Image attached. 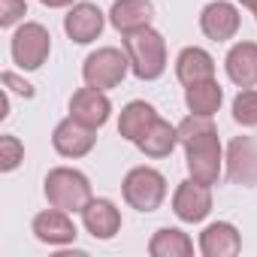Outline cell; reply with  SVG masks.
<instances>
[{"instance_id": "obj_1", "label": "cell", "mask_w": 257, "mask_h": 257, "mask_svg": "<svg viewBox=\"0 0 257 257\" xmlns=\"http://www.w3.org/2000/svg\"><path fill=\"white\" fill-rule=\"evenodd\" d=\"M179 127V146L185 149L188 176L203 185H218L224 173V149L218 140V131L212 124V115H188Z\"/></svg>"}, {"instance_id": "obj_2", "label": "cell", "mask_w": 257, "mask_h": 257, "mask_svg": "<svg viewBox=\"0 0 257 257\" xmlns=\"http://www.w3.org/2000/svg\"><path fill=\"white\" fill-rule=\"evenodd\" d=\"M124 52L131 58V73L140 82H155L167 73V40L152 25L124 34Z\"/></svg>"}, {"instance_id": "obj_3", "label": "cell", "mask_w": 257, "mask_h": 257, "mask_svg": "<svg viewBox=\"0 0 257 257\" xmlns=\"http://www.w3.org/2000/svg\"><path fill=\"white\" fill-rule=\"evenodd\" d=\"M43 194L49 200V206L55 209H64V212H82L88 203H91V182L82 170H73V167H55L46 173V182H43Z\"/></svg>"}, {"instance_id": "obj_4", "label": "cell", "mask_w": 257, "mask_h": 257, "mask_svg": "<svg viewBox=\"0 0 257 257\" xmlns=\"http://www.w3.org/2000/svg\"><path fill=\"white\" fill-rule=\"evenodd\" d=\"M124 203L137 212H158L161 203L167 200V179L155 167H134L121 182Z\"/></svg>"}, {"instance_id": "obj_5", "label": "cell", "mask_w": 257, "mask_h": 257, "mask_svg": "<svg viewBox=\"0 0 257 257\" xmlns=\"http://www.w3.org/2000/svg\"><path fill=\"white\" fill-rule=\"evenodd\" d=\"M131 73V58L127 52L115 49V46H103L97 52H91L82 64V79L85 85L91 88H100V91H112L124 82V76Z\"/></svg>"}, {"instance_id": "obj_6", "label": "cell", "mask_w": 257, "mask_h": 257, "mask_svg": "<svg viewBox=\"0 0 257 257\" xmlns=\"http://www.w3.org/2000/svg\"><path fill=\"white\" fill-rule=\"evenodd\" d=\"M10 55L19 64V70H40L52 55V34L40 22H22L13 34Z\"/></svg>"}, {"instance_id": "obj_7", "label": "cell", "mask_w": 257, "mask_h": 257, "mask_svg": "<svg viewBox=\"0 0 257 257\" xmlns=\"http://www.w3.org/2000/svg\"><path fill=\"white\" fill-rule=\"evenodd\" d=\"M52 146L61 158H85L94 152L97 146V131L82 121H76L73 115H67L64 121L55 124V131H52Z\"/></svg>"}, {"instance_id": "obj_8", "label": "cell", "mask_w": 257, "mask_h": 257, "mask_svg": "<svg viewBox=\"0 0 257 257\" xmlns=\"http://www.w3.org/2000/svg\"><path fill=\"white\" fill-rule=\"evenodd\" d=\"M173 212L179 221L185 224H200L209 218L212 212V185H203L197 179H185L179 182L176 194H173Z\"/></svg>"}, {"instance_id": "obj_9", "label": "cell", "mask_w": 257, "mask_h": 257, "mask_svg": "<svg viewBox=\"0 0 257 257\" xmlns=\"http://www.w3.org/2000/svg\"><path fill=\"white\" fill-rule=\"evenodd\" d=\"M227 179L233 185L254 188L257 185V140L254 137H236L224 152Z\"/></svg>"}, {"instance_id": "obj_10", "label": "cell", "mask_w": 257, "mask_h": 257, "mask_svg": "<svg viewBox=\"0 0 257 257\" xmlns=\"http://www.w3.org/2000/svg\"><path fill=\"white\" fill-rule=\"evenodd\" d=\"M103 28H106V16L97 4H85L82 0V4H73L64 16V31L76 46H88L100 40Z\"/></svg>"}, {"instance_id": "obj_11", "label": "cell", "mask_w": 257, "mask_h": 257, "mask_svg": "<svg viewBox=\"0 0 257 257\" xmlns=\"http://www.w3.org/2000/svg\"><path fill=\"white\" fill-rule=\"evenodd\" d=\"M242 16L236 10V4L230 0H212V4L203 7L200 13V31L212 40V43H227L239 34Z\"/></svg>"}, {"instance_id": "obj_12", "label": "cell", "mask_w": 257, "mask_h": 257, "mask_svg": "<svg viewBox=\"0 0 257 257\" xmlns=\"http://www.w3.org/2000/svg\"><path fill=\"white\" fill-rule=\"evenodd\" d=\"M34 236L43 242V245H52V248H64V245H73L79 230L70 218V212L64 209H43L40 215H34V224H31Z\"/></svg>"}, {"instance_id": "obj_13", "label": "cell", "mask_w": 257, "mask_h": 257, "mask_svg": "<svg viewBox=\"0 0 257 257\" xmlns=\"http://www.w3.org/2000/svg\"><path fill=\"white\" fill-rule=\"evenodd\" d=\"M70 115L97 131V127H103L109 121V115H112V100H109L106 91L85 85L70 97Z\"/></svg>"}, {"instance_id": "obj_14", "label": "cell", "mask_w": 257, "mask_h": 257, "mask_svg": "<svg viewBox=\"0 0 257 257\" xmlns=\"http://www.w3.org/2000/svg\"><path fill=\"white\" fill-rule=\"evenodd\" d=\"M79 215H82L85 230H88L94 239H100V242L115 239L118 230H121V209H118L112 200H106V197H91V203H88Z\"/></svg>"}, {"instance_id": "obj_15", "label": "cell", "mask_w": 257, "mask_h": 257, "mask_svg": "<svg viewBox=\"0 0 257 257\" xmlns=\"http://www.w3.org/2000/svg\"><path fill=\"white\" fill-rule=\"evenodd\" d=\"M197 248L203 257H236L242 251V236L230 221H215L203 227Z\"/></svg>"}, {"instance_id": "obj_16", "label": "cell", "mask_w": 257, "mask_h": 257, "mask_svg": "<svg viewBox=\"0 0 257 257\" xmlns=\"http://www.w3.org/2000/svg\"><path fill=\"white\" fill-rule=\"evenodd\" d=\"M224 70L236 88H254L257 85V43L245 40V43L230 46L224 58Z\"/></svg>"}, {"instance_id": "obj_17", "label": "cell", "mask_w": 257, "mask_h": 257, "mask_svg": "<svg viewBox=\"0 0 257 257\" xmlns=\"http://www.w3.org/2000/svg\"><path fill=\"white\" fill-rule=\"evenodd\" d=\"M155 19V4L152 0H115L109 10V25L124 37L140 28H149Z\"/></svg>"}, {"instance_id": "obj_18", "label": "cell", "mask_w": 257, "mask_h": 257, "mask_svg": "<svg viewBox=\"0 0 257 257\" xmlns=\"http://www.w3.org/2000/svg\"><path fill=\"white\" fill-rule=\"evenodd\" d=\"M158 118H161V115H158V109H155L152 103H146V100H131V103L118 112V134H121L127 143L137 146Z\"/></svg>"}, {"instance_id": "obj_19", "label": "cell", "mask_w": 257, "mask_h": 257, "mask_svg": "<svg viewBox=\"0 0 257 257\" xmlns=\"http://www.w3.org/2000/svg\"><path fill=\"white\" fill-rule=\"evenodd\" d=\"M176 79L188 88L194 82H206V79H215V58L200 49V46H188L179 52L176 58Z\"/></svg>"}, {"instance_id": "obj_20", "label": "cell", "mask_w": 257, "mask_h": 257, "mask_svg": "<svg viewBox=\"0 0 257 257\" xmlns=\"http://www.w3.org/2000/svg\"><path fill=\"white\" fill-rule=\"evenodd\" d=\"M176 146H179V127L170 124V121H164V118H158L149 131H146V137L137 143V149L146 158H155V161L158 158H170Z\"/></svg>"}, {"instance_id": "obj_21", "label": "cell", "mask_w": 257, "mask_h": 257, "mask_svg": "<svg viewBox=\"0 0 257 257\" xmlns=\"http://www.w3.org/2000/svg\"><path fill=\"white\" fill-rule=\"evenodd\" d=\"M224 103V88L218 85V79H206V82H194L185 88V106L194 115H215Z\"/></svg>"}, {"instance_id": "obj_22", "label": "cell", "mask_w": 257, "mask_h": 257, "mask_svg": "<svg viewBox=\"0 0 257 257\" xmlns=\"http://www.w3.org/2000/svg\"><path fill=\"white\" fill-rule=\"evenodd\" d=\"M149 254L152 257H191L194 239L179 227H161L149 239Z\"/></svg>"}, {"instance_id": "obj_23", "label": "cell", "mask_w": 257, "mask_h": 257, "mask_svg": "<svg viewBox=\"0 0 257 257\" xmlns=\"http://www.w3.org/2000/svg\"><path fill=\"white\" fill-rule=\"evenodd\" d=\"M233 121L242 127H257V88H239L233 97Z\"/></svg>"}, {"instance_id": "obj_24", "label": "cell", "mask_w": 257, "mask_h": 257, "mask_svg": "<svg viewBox=\"0 0 257 257\" xmlns=\"http://www.w3.org/2000/svg\"><path fill=\"white\" fill-rule=\"evenodd\" d=\"M22 161H25V146H22V140L13 137V134H4V137H0V173L19 170Z\"/></svg>"}, {"instance_id": "obj_25", "label": "cell", "mask_w": 257, "mask_h": 257, "mask_svg": "<svg viewBox=\"0 0 257 257\" xmlns=\"http://www.w3.org/2000/svg\"><path fill=\"white\" fill-rule=\"evenodd\" d=\"M25 16H28L25 0H0V28H16L19 22H25Z\"/></svg>"}, {"instance_id": "obj_26", "label": "cell", "mask_w": 257, "mask_h": 257, "mask_svg": "<svg viewBox=\"0 0 257 257\" xmlns=\"http://www.w3.org/2000/svg\"><path fill=\"white\" fill-rule=\"evenodd\" d=\"M0 82H4V91H10V94H19V97H25V100L34 97V85L25 82L22 76H16L13 70H7L4 76H0Z\"/></svg>"}, {"instance_id": "obj_27", "label": "cell", "mask_w": 257, "mask_h": 257, "mask_svg": "<svg viewBox=\"0 0 257 257\" xmlns=\"http://www.w3.org/2000/svg\"><path fill=\"white\" fill-rule=\"evenodd\" d=\"M43 7H49V10H70L76 0H40Z\"/></svg>"}, {"instance_id": "obj_28", "label": "cell", "mask_w": 257, "mask_h": 257, "mask_svg": "<svg viewBox=\"0 0 257 257\" xmlns=\"http://www.w3.org/2000/svg\"><path fill=\"white\" fill-rule=\"evenodd\" d=\"M236 4H242V7H245V10L257 19V0H236Z\"/></svg>"}]
</instances>
